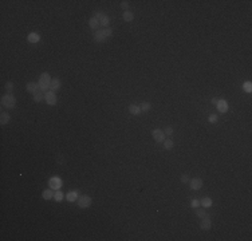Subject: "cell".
<instances>
[{"label":"cell","instance_id":"cell-31","mask_svg":"<svg viewBox=\"0 0 252 241\" xmlns=\"http://www.w3.org/2000/svg\"><path fill=\"white\" fill-rule=\"evenodd\" d=\"M208 120H209L211 123H216L217 122V115L216 114H211V115L208 117Z\"/></svg>","mask_w":252,"mask_h":241},{"label":"cell","instance_id":"cell-6","mask_svg":"<svg viewBox=\"0 0 252 241\" xmlns=\"http://www.w3.org/2000/svg\"><path fill=\"white\" fill-rule=\"evenodd\" d=\"M62 180L59 178V177H51L50 180H48V186H50L51 189H54V190H59L62 186Z\"/></svg>","mask_w":252,"mask_h":241},{"label":"cell","instance_id":"cell-28","mask_svg":"<svg viewBox=\"0 0 252 241\" xmlns=\"http://www.w3.org/2000/svg\"><path fill=\"white\" fill-rule=\"evenodd\" d=\"M5 90H7V93L12 94V91H14V83H12V82H10V80H8V82L5 83Z\"/></svg>","mask_w":252,"mask_h":241},{"label":"cell","instance_id":"cell-11","mask_svg":"<svg viewBox=\"0 0 252 241\" xmlns=\"http://www.w3.org/2000/svg\"><path fill=\"white\" fill-rule=\"evenodd\" d=\"M106 40H107V38H105V35L102 34L101 28H99V30H97V31H94V42H97V43H105Z\"/></svg>","mask_w":252,"mask_h":241},{"label":"cell","instance_id":"cell-4","mask_svg":"<svg viewBox=\"0 0 252 241\" xmlns=\"http://www.w3.org/2000/svg\"><path fill=\"white\" fill-rule=\"evenodd\" d=\"M91 202H93V200H91L90 196H86V194H82V196L78 197V200H76V204H78L79 208H88V206L91 205Z\"/></svg>","mask_w":252,"mask_h":241},{"label":"cell","instance_id":"cell-16","mask_svg":"<svg viewBox=\"0 0 252 241\" xmlns=\"http://www.w3.org/2000/svg\"><path fill=\"white\" fill-rule=\"evenodd\" d=\"M128 110L131 115H140V114H141V109H140V106H137V105H130L128 107Z\"/></svg>","mask_w":252,"mask_h":241},{"label":"cell","instance_id":"cell-17","mask_svg":"<svg viewBox=\"0 0 252 241\" xmlns=\"http://www.w3.org/2000/svg\"><path fill=\"white\" fill-rule=\"evenodd\" d=\"M10 120H11V115L7 111H3V113L0 114V123H2V125H7Z\"/></svg>","mask_w":252,"mask_h":241},{"label":"cell","instance_id":"cell-35","mask_svg":"<svg viewBox=\"0 0 252 241\" xmlns=\"http://www.w3.org/2000/svg\"><path fill=\"white\" fill-rule=\"evenodd\" d=\"M217 100H219L217 98H213V99H212V103H213V105H217Z\"/></svg>","mask_w":252,"mask_h":241},{"label":"cell","instance_id":"cell-10","mask_svg":"<svg viewBox=\"0 0 252 241\" xmlns=\"http://www.w3.org/2000/svg\"><path fill=\"white\" fill-rule=\"evenodd\" d=\"M211 226H212V221H211L209 217H208V216L202 217V219H201V222H200V228L204 229V231H209Z\"/></svg>","mask_w":252,"mask_h":241},{"label":"cell","instance_id":"cell-7","mask_svg":"<svg viewBox=\"0 0 252 241\" xmlns=\"http://www.w3.org/2000/svg\"><path fill=\"white\" fill-rule=\"evenodd\" d=\"M152 135H153V139L156 142H164L165 141V133L164 130H160V129H154L152 131Z\"/></svg>","mask_w":252,"mask_h":241},{"label":"cell","instance_id":"cell-5","mask_svg":"<svg viewBox=\"0 0 252 241\" xmlns=\"http://www.w3.org/2000/svg\"><path fill=\"white\" fill-rule=\"evenodd\" d=\"M44 100H46V103L47 105H50V106H54V105H56V94H55V91H52V90H48V91H46L44 93Z\"/></svg>","mask_w":252,"mask_h":241},{"label":"cell","instance_id":"cell-30","mask_svg":"<svg viewBox=\"0 0 252 241\" xmlns=\"http://www.w3.org/2000/svg\"><path fill=\"white\" fill-rule=\"evenodd\" d=\"M190 206H192L193 209H196V208H199V206H201V204H200V200H192Z\"/></svg>","mask_w":252,"mask_h":241},{"label":"cell","instance_id":"cell-13","mask_svg":"<svg viewBox=\"0 0 252 241\" xmlns=\"http://www.w3.org/2000/svg\"><path fill=\"white\" fill-rule=\"evenodd\" d=\"M88 25H90V28H91V30H94V31H97V30L101 28L99 20L97 19L95 16H91V18H90V20H88Z\"/></svg>","mask_w":252,"mask_h":241},{"label":"cell","instance_id":"cell-27","mask_svg":"<svg viewBox=\"0 0 252 241\" xmlns=\"http://www.w3.org/2000/svg\"><path fill=\"white\" fill-rule=\"evenodd\" d=\"M173 146H174V143H173V141H172V139H165L164 141V147L166 149V150H172Z\"/></svg>","mask_w":252,"mask_h":241},{"label":"cell","instance_id":"cell-9","mask_svg":"<svg viewBox=\"0 0 252 241\" xmlns=\"http://www.w3.org/2000/svg\"><path fill=\"white\" fill-rule=\"evenodd\" d=\"M26 90H27V93H31L34 95V94L36 93V91L40 90V87H39V83H35V82H28L27 86H26Z\"/></svg>","mask_w":252,"mask_h":241},{"label":"cell","instance_id":"cell-24","mask_svg":"<svg viewBox=\"0 0 252 241\" xmlns=\"http://www.w3.org/2000/svg\"><path fill=\"white\" fill-rule=\"evenodd\" d=\"M122 18H124L125 22H133L134 15H133V12H130V11H125L124 15H122Z\"/></svg>","mask_w":252,"mask_h":241},{"label":"cell","instance_id":"cell-25","mask_svg":"<svg viewBox=\"0 0 252 241\" xmlns=\"http://www.w3.org/2000/svg\"><path fill=\"white\" fill-rule=\"evenodd\" d=\"M102 34L105 35V38H110L111 35H113V28L111 27H105V28H101Z\"/></svg>","mask_w":252,"mask_h":241},{"label":"cell","instance_id":"cell-8","mask_svg":"<svg viewBox=\"0 0 252 241\" xmlns=\"http://www.w3.org/2000/svg\"><path fill=\"white\" fill-rule=\"evenodd\" d=\"M188 183H189V186H190L192 190H200V189L202 188V180L199 178V177H196V178H192Z\"/></svg>","mask_w":252,"mask_h":241},{"label":"cell","instance_id":"cell-23","mask_svg":"<svg viewBox=\"0 0 252 241\" xmlns=\"http://www.w3.org/2000/svg\"><path fill=\"white\" fill-rule=\"evenodd\" d=\"M194 213H196V216L197 217H200V219H202V217H205V216H208L207 214V212H205V209H202V208H196L194 209Z\"/></svg>","mask_w":252,"mask_h":241},{"label":"cell","instance_id":"cell-1","mask_svg":"<svg viewBox=\"0 0 252 241\" xmlns=\"http://www.w3.org/2000/svg\"><path fill=\"white\" fill-rule=\"evenodd\" d=\"M51 75L48 73H42L40 74V78H39V87L43 93L48 91V88L51 87Z\"/></svg>","mask_w":252,"mask_h":241},{"label":"cell","instance_id":"cell-20","mask_svg":"<svg viewBox=\"0 0 252 241\" xmlns=\"http://www.w3.org/2000/svg\"><path fill=\"white\" fill-rule=\"evenodd\" d=\"M43 99H44V93H43L42 90L36 91V93L34 94V100H35L36 103H40V102H42Z\"/></svg>","mask_w":252,"mask_h":241},{"label":"cell","instance_id":"cell-32","mask_svg":"<svg viewBox=\"0 0 252 241\" xmlns=\"http://www.w3.org/2000/svg\"><path fill=\"white\" fill-rule=\"evenodd\" d=\"M164 133H165V135H172V134H173V129H172L170 126H168V127H165Z\"/></svg>","mask_w":252,"mask_h":241},{"label":"cell","instance_id":"cell-22","mask_svg":"<svg viewBox=\"0 0 252 241\" xmlns=\"http://www.w3.org/2000/svg\"><path fill=\"white\" fill-rule=\"evenodd\" d=\"M140 109H141V113H148V111H150L152 105L149 102H142L141 105H140Z\"/></svg>","mask_w":252,"mask_h":241},{"label":"cell","instance_id":"cell-15","mask_svg":"<svg viewBox=\"0 0 252 241\" xmlns=\"http://www.w3.org/2000/svg\"><path fill=\"white\" fill-rule=\"evenodd\" d=\"M78 192L74 190V192H68L67 194H66V200L68 201V202H74V201L78 200Z\"/></svg>","mask_w":252,"mask_h":241},{"label":"cell","instance_id":"cell-12","mask_svg":"<svg viewBox=\"0 0 252 241\" xmlns=\"http://www.w3.org/2000/svg\"><path fill=\"white\" fill-rule=\"evenodd\" d=\"M216 107H217V110H219L220 113H227V111H228V103L225 102L224 99H219V100H217Z\"/></svg>","mask_w":252,"mask_h":241},{"label":"cell","instance_id":"cell-26","mask_svg":"<svg viewBox=\"0 0 252 241\" xmlns=\"http://www.w3.org/2000/svg\"><path fill=\"white\" fill-rule=\"evenodd\" d=\"M64 198V194H63V192L61 190H56L55 193H54V200L56 201V202H61V201Z\"/></svg>","mask_w":252,"mask_h":241},{"label":"cell","instance_id":"cell-3","mask_svg":"<svg viewBox=\"0 0 252 241\" xmlns=\"http://www.w3.org/2000/svg\"><path fill=\"white\" fill-rule=\"evenodd\" d=\"M95 16L97 19L99 20V24H101V27L102 28H105V27H110V18H109L107 15H105L104 12H102V11H98V12H95Z\"/></svg>","mask_w":252,"mask_h":241},{"label":"cell","instance_id":"cell-29","mask_svg":"<svg viewBox=\"0 0 252 241\" xmlns=\"http://www.w3.org/2000/svg\"><path fill=\"white\" fill-rule=\"evenodd\" d=\"M243 88H244L245 93H251V91H252V83L251 82H245L244 85H243Z\"/></svg>","mask_w":252,"mask_h":241},{"label":"cell","instance_id":"cell-19","mask_svg":"<svg viewBox=\"0 0 252 241\" xmlns=\"http://www.w3.org/2000/svg\"><path fill=\"white\" fill-rule=\"evenodd\" d=\"M51 90L52 91H58L59 88H61V80H59L58 78H54L52 80H51Z\"/></svg>","mask_w":252,"mask_h":241},{"label":"cell","instance_id":"cell-14","mask_svg":"<svg viewBox=\"0 0 252 241\" xmlns=\"http://www.w3.org/2000/svg\"><path fill=\"white\" fill-rule=\"evenodd\" d=\"M42 197L44 200H51L54 198V189L48 188V189H44V190L42 192Z\"/></svg>","mask_w":252,"mask_h":241},{"label":"cell","instance_id":"cell-21","mask_svg":"<svg viewBox=\"0 0 252 241\" xmlns=\"http://www.w3.org/2000/svg\"><path fill=\"white\" fill-rule=\"evenodd\" d=\"M200 204H201V206H204V208H211L212 206V198H209V197H204V198L200 200Z\"/></svg>","mask_w":252,"mask_h":241},{"label":"cell","instance_id":"cell-2","mask_svg":"<svg viewBox=\"0 0 252 241\" xmlns=\"http://www.w3.org/2000/svg\"><path fill=\"white\" fill-rule=\"evenodd\" d=\"M2 106L3 107H5V109H14L16 106V98H15V95L14 94H10V93H7L5 95H3L2 97Z\"/></svg>","mask_w":252,"mask_h":241},{"label":"cell","instance_id":"cell-34","mask_svg":"<svg viewBox=\"0 0 252 241\" xmlns=\"http://www.w3.org/2000/svg\"><path fill=\"white\" fill-rule=\"evenodd\" d=\"M121 8L124 10V12H125V11H128V8H129V1H121Z\"/></svg>","mask_w":252,"mask_h":241},{"label":"cell","instance_id":"cell-18","mask_svg":"<svg viewBox=\"0 0 252 241\" xmlns=\"http://www.w3.org/2000/svg\"><path fill=\"white\" fill-rule=\"evenodd\" d=\"M27 40L30 43H38L39 40H40V35H38L36 32H31L30 35L27 36Z\"/></svg>","mask_w":252,"mask_h":241},{"label":"cell","instance_id":"cell-33","mask_svg":"<svg viewBox=\"0 0 252 241\" xmlns=\"http://www.w3.org/2000/svg\"><path fill=\"white\" fill-rule=\"evenodd\" d=\"M189 181H190V180H189V176H188V174H182V176H181V182H182V183H188Z\"/></svg>","mask_w":252,"mask_h":241}]
</instances>
